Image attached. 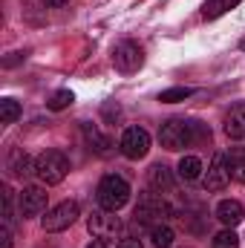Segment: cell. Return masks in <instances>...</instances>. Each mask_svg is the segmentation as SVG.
<instances>
[{"instance_id":"6da1fadb","label":"cell","mask_w":245,"mask_h":248,"mask_svg":"<svg viewBox=\"0 0 245 248\" xmlns=\"http://www.w3.org/2000/svg\"><path fill=\"white\" fill-rule=\"evenodd\" d=\"M95 199L104 211H122L130 199V185L127 179H122L119 173H110L98 182V190H95Z\"/></svg>"},{"instance_id":"7a4b0ae2","label":"cell","mask_w":245,"mask_h":248,"mask_svg":"<svg viewBox=\"0 0 245 248\" xmlns=\"http://www.w3.org/2000/svg\"><path fill=\"white\" fill-rule=\"evenodd\" d=\"M66 173H69V159L58 150H46L35 159V176L44 185H58L66 179Z\"/></svg>"},{"instance_id":"3957f363","label":"cell","mask_w":245,"mask_h":248,"mask_svg":"<svg viewBox=\"0 0 245 248\" xmlns=\"http://www.w3.org/2000/svg\"><path fill=\"white\" fill-rule=\"evenodd\" d=\"M133 217H136L138 225H150V228H156V225H165V219L170 217V205H168L162 196H156V193H144V196L138 199Z\"/></svg>"},{"instance_id":"277c9868","label":"cell","mask_w":245,"mask_h":248,"mask_svg":"<svg viewBox=\"0 0 245 248\" xmlns=\"http://www.w3.org/2000/svg\"><path fill=\"white\" fill-rule=\"evenodd\" d=\"M193 127L196 124L190 122H182V119H170V122L162 124V130H159V141H162V147L165 150H184L190 141H193Z\"/></svg>"},{"instance_id":"5b68a950","label":"cell","mask_w":245,"mask_h":248,"mask_svg":"<svg viewBox=\"0 0 245 248\" xmlns=\"http://www.w3.org/2000/svg\"><path fill=\"white\" fill-rule=\"evenodd\" d=\"M87 228H90V234L95 237V240H116L119 234H122V219L116 217V211H95V214H90V219H87Z\"/></svg>"},{"instance_id":"8992f818","label":"cell","mask_w":245,"mask_h":248,"mask_svg":"<svg viewBox=\"0 0 245 248\" xmlns=\"http://www.w3.org/2000/svg\"><path fill=\"white\" fill-rule=\"evenodd\" d=\"M78 214H81L78 202H61V205H55L52 211H46V217L41 219V225H44V231L58 234V231H66V228L78 219Z\"/></svg>"},{"instance_id":"52a82bcc","label":"cell","mask_w":245,"mask_h":248,"mask_svg":"<svg viewBox=\"0 0 245 248\" xmlns=\"http://www.w3.org/2000/svg\"><path fill=\"white\" fill-rule=\"evenodd\" d=\"M119 147H122V153L127 159H141V156H147V150H150V136H147L144 127H127L122 133Z\"/></svg>"},{"instance_id":"ba28073f","label":"cell","mask_w":245,"mask_h":248,"mask_svg":"<svg viewBox=\"0 0 245 248\" xmlns=\"http://www.w3.org/2000/svg\"><path fill=\"white\" fill-rule=\"evenodd\" d=\"M141 63H144V52H141V46L133 44V41H122V44L113 49V66H116L119 72H136Z\"/></svg>"},{"instance_id":"9c48e42d","label":"cell","mask_w":245,"mask_h":248,"mask_svg":"<svg viewBox=\"0 0 245 248\" xmlns=\"http://www.w3.org/2000/svg\"><path fill=\"white\" fill-rule=\"evenodd\" d=\"M231 182V168H228V156L225 153H216L205 170V187L208 190H225Z\"/></svg>"},{"instance_id":"30bf717a","label":"cell","mask_w":245,"mask_h":248,"mask_svg":"<svg viewBox=\"0 0 245 248\" xmlns=\"http://www.w3.org/2000/svg\"><path fill=\"white\" fill-rule=\"evenodd\" d=\"M17 205H20V217H38L46 211V190L44 187H23L20 196H17Z\"/></svg>"},{"instance_id":"8fae6325","label":"cell","mask_w":245,"mask_h":248,"mask_svg":"<svg viewBox=\"0 0 245 248\" xmlns=\"http://www.w3.org/2000/svg\"><path fill=\"white\" fill-rule=\"evenodd\" d=\"M245 217V208L237 202V199H222L219 205H216V219L225 225V228H234V225H240Z\"/></svg>"},{"instance_id":"7c38bea8","label":"cell","mask_w":245,"mask_h":248,"mask_svg":"<svg viewBox=\"0 0 245 248\" xmlns=\"http://www.w3.org/2000/svg\"><path fill=\"white\" fill-rule=\"evenodd\" d=\"M225 136L228 139H245V104H234L225 113Z\"/></svg>"},{"instance_id":"4fadbf2b","label":"cell","mask_w":245,"mask_h":248,"mask_svg":"<svg viewBox=\"0 0 245 248\" xmlns=\"http://www.w3.org/2000/svg\"><path fill=\"white\" fill-rule=\"evenodd\" d=\"M9 170H12V176H17V179H26L29 173H35V165L29 162V156L23 153V150H12L9 153Z\"/></svg>"},{"instance_id":"5bb4252c","label":"cell","mask_w":245,"mask_h":248,"mask_svg":"<svg viewBox=\"0 0 245 248\" xmlns=\"http://www.w3.org/2000/svg\"><path fill=\"white\" fill-rule=\"evenodd\" d=\"M147 182H150L153 190H170L173 187V173H170L168 165H153L147 170Z\"/></svg>"},{"instance_id":"9a60e30c","label":"cell","mask_w":245,"mask_h":248,"mask_svg":"<svg viewBox=\"0 0 245 248\" xmlns=\"http://www.w3.org/2000/svg\"><path fill=\"white\" fill-rule=\"evenodd\" d=\"M243 0H205V6H202V17L205 20H216V17H222L228 9H234V6H240Z\"/></svg>"},{"instance_id":"2e32d148","label":"cell","mask_w":245,"mask_h":248,"mask_svg":"<svg viewBox=\"0 0 245 248\" xmlns=\"http://www.w3.org/2000/svg\"><path fill=\"white\" fill-rule=\"evenodd\" d=\"M179 176H182L184 182H196L202 176V162L196 156H182L179 159Z\"/></svg>"},{"instance_id":"e0dca14e","label":"cell","mask_w":245,"mask_h":248,"mask_svg":"<svg viewBox=\"0 0 245 248\" xmlns=\"http://www.w3.org/2000/svg\"><path fill=\"white\" fill-rule=\"evenodd\" d=\"M173 240H176V234H173L170 225H156V228H150V243H153V248H170Z\"/></svg>"},{"instance_id":"ac0fdd59","label":"cell","mask_w":245,"mask_h":248,"mask_svg":"<svg viewBox=\"0 0 245 248\" xmlns=\"http://www.w3.org/2000/svg\"><path fill=\"white\" fill-rule=\"evenodd\" d=\"M84 136H87V141L92 144V150H95V153H101V156L107 153L110 141H107V139H104V136H101V133H98V130L92 127V124H84Z\"/></svg>"},{"instance_id":"d6986e66","label":"cell","mask_w":245,"mask_h":248,"mask_svg":"<svg viewBox=\"0 0 245 248\" xmlns=\"http://www.w3.org/2000/svg\"><path fill=\"white\" fill-rule=\"evenodd\" d=\"M190 95H193L190 87H170V90L159 93V101H162V104H176V101H184V98H190Z\"/></svg>"},{"instance_id":"ffe728a7","label":"cell","mask_w":245,"mask_h":248,"mask_svg":"<svg viewBox=\"0 0 245 248\" xmlns=\"http://www.w3.org/2000/svg\"><path fill=\"white\" fill-rule=\"evenodd\" d=\"M17 116H20V104L15 98H3L0 101V122L12 124V122H17Z\"/></svg>"},{"instance_id":"44dd1931","label":"cell","mask_w":245,"mask_h":248,"mask_svg":"<svg viewBox=\"0 0 245 248\" xmlns=\"http://www.w3.org/2000/svg\"><path fill=\"white\" fill-rule=\"evenodd\" d=\"M72 101H75V95H72L69 90H58V93H55V95H52V98L46 101V107H49L52 113H61V110H66V107H69Z\"/></svg>"},{"instance_id":"7402d4cb","label":"cell","mask_w":245,"mask_h":248,"mask_svg":"<svg viewBox=\"0 0 245 248\" xmlns=\"http://www.w3.org/2000/svg\"><path fill=\"white\" fill-rule=\"evenodd\" d=\"M228 168H231V179H237V182L245 185V153L237 150V153L228 159Z\"/></svg>"},{"instance_id":"603a6c76","label":"cell","mask_w":245,"mask_h":248,"mask_svg":"<svg viewBox=\"0 0 245 248\" xmlns=\"http://www.w3.org/2000/svg\"><path fill=\"white\" fill-rule=\"evenodd\" d=\"M237 246H240V237H237L231 228L219 231V234L214 237V243H211V248H237Z\"/></svg>"},{"instance_id":"cb8c5ba5","label":"cell","mask_w":245,"mask_h":248,"mask_svg":"<svg viewBox=\"0 0 245 248\" xmlns=\"http://www.w3.org/2000/svg\"><path fill=\"white\" fill-rule=\"evenodd\" d=\"M0 248H12V231H9V225H3V231H0Z\"/></svg>"},{"instance_id":"d4e9b609","label":"cell","mask_w":245,"mask_h":248,"mask_svg":"<svg viewBox=\"0 0 245 248\" xmlns=\"http://www.w3.org/2000/svg\"><path fill=\"white\" fill-rule=\"evenodd\" d=\"M119 248H141V243H138V240H122Z\"/></svg>"},{"instance_id":"484cf974","label":"cell","mask_w":245,"mask_h":248,"mask_svg":"<svg viewBox=\"0 0 245 248\" xmlns=\"http://www.w3.org/2000/svg\"><path fill=\"white\" fill-rule=\"evenodd\" d=\"M87 248H107V243H104V240H92Z\"/></svg>"},{"instance_id":"4316f807","label":"cell","mask_w":245,"mask_h":248,"mask_svg":"<svg viewBox=\"0 0 245 248\" xmlns=\"http://www.w3.org/2000/svg\"><path fill=\"white\" fill-rule=\"evenodd\" d=\"M41 3H46V6H63V3H69V0H41Z\"/></svg>"},{"instance_id":"83f0119b","label":"cell","mask_w":245,"mask_h":248,"mask_svg":"<svg viewBox=\"0 0 245 248\" xmlns=\"http://www.w3.org/2000/svg\"><path fill=\"white\" fill-rule=\"evenodd\" d=\"M240 49H243V52H245V38H243V41H240Z\"/></svg>"}]
</instances>
